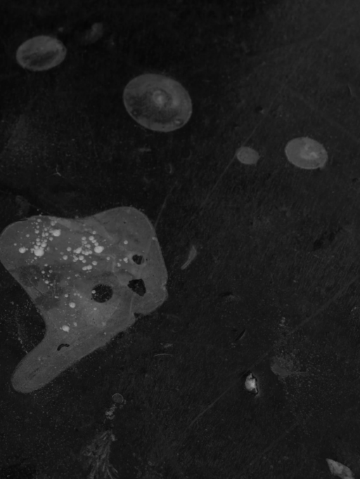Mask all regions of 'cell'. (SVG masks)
<instances>
[{
	"mask_svg": "<svg viewBox=\"0 0 360 479\" xmlns=\"http://www.w3.org/2000/svg\"><path fill=\"white\" fill-rule=\"evenodd\" d=\"M123 99L130 116L152 131L179 129L192 114L187 91L177 81L162 74H144L134 78L126 86Z\"/></svg>",
	"mask_w": 360,
	"mask_h": 479,
	"instance_id": "1",
	"label": "cell"
},
{
	"mask_svg": "<svg viewBox=\"0 0 360 479\" xmlns=\"http://www.w3.org/2000/svg\"><path fill=\"white\" fill-rule=\"evenodd\" d=\"M67 50L57 38L40 35L23 42L18 48L16 59L22 67L32 71H44L61 63Z\"/></svg>",
	"mask_w": 360,
	"mask_h": 479,
	"instance_id": "2",
	"label": "cell"
},
{
	"mask_svg": "<svg viewBox=\"0 0 360 479\" xmlns=\"http://www.w3.org/2000/svg\"><path fill=\"white\" fill-rule=\"evenodd\" d=\"M288 159L294 165L305 169L322 167L328 159L327 152L319 142L301 137L289 141L285 147Z\"/></svg>",
	"mask_w": 360,
	"mask_h": 479,
	"instance_id": "3",
	"label": "cell"
}]
</instances>
